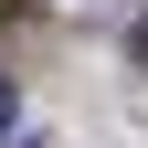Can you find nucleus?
<instances>
[{
    "label": "nucleus",
    "instance_id": "f257e3e1",
    "mask_svg": "<svg viewBox=\"0 0 148 148\" xmlns=\"http://www.w3.org/2000/svg\"><path fill=\"white\" fill-rule=\"evenodd\" d=\"M11 116H21V106H11V85H0V138H11Z\"/></svg>",
    "mask_w": 148,
    "mask_h": 148
},
{
    "label": "nucleus",
    "instance_id": "f03ea898",
    "mask_svg": "<svg viewBox=\"0 0 148 148\" xmlns=\"http://www.w3.org/2000/svg\"><path fill=\"white\" fill-rule=\"evenodd\" d=\"M138 64H148V21H138Z\"/></svg>",
    "mask_w": 148,
    "mask_h": 148
}]
</instances>
